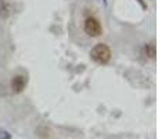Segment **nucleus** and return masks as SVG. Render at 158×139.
Wrapping results in <instances>:
<instances>
[{
  "instance_id": "1",
  "label": "nucleus",
  "mask_w": 158,
  "mask_h": 139,
  "mask_svg": "<svg viewBox=\"0 0 158 139\" xmlns=\"http://www.w3.org/2000/svg\"><path fill=\"white\" fill-rule=\"evenodd\" d=\"M111 57H112V52L108 45H106V43H97L90 50V59L94 63L100 64V66L108 64Z\"/></svg>"
},
{
  "instance_id": "2",
  "label": "nucleus",
  "mask_w": 158,
  "mask_h": 139,
  "mask_svg": "<svg viewBox=\"0 0 158 139\" xmlns=\"http://www.w3.org/2000/svg\"><path fill=\"white\" fill-rule=\"evenodd\" d=\"M83 31L87 36L98 38L103 33V27H101L100 21L96 17H87L83 22Z\"/></svg>"
},
{
  "instance_id": "3",
  "label": "nucleus",
  "mask_w": 158,
  "mask_h": 139,
  "mask_svg": "<svg viewBox=\"0 0 158 139\" xmlns=\"http://www.w3.org/2000/svg\"><path fill=\"white\" fill-rule=\"evenodd\" d=\"M27 84H28L27 76L22 75V74H18V75L13 76V79H11V89H13L14 93H21L27 88Z\"/></svg>"
},
{
  "instance_id": "4",
  "label": "nucleus",
  "mask_w": 158,
  "mask_h": 139,
  "mask_svg": "<svg viewBox=\"0 0 158 139\" xmlns=\"http://www.w3.org/2000/svg\"><path fill=\"white\" fill-rule=\"evenodd\" d=\"M10 3L8 0H0V18L2 20H7L10 17Z\"/></svg>"
},
{
  "instance_id": "5",
  "label": "nucleus",
  "mask_w": 158,
  "mask_h": 139,
  "mask_svg": "<svg viewBox=\"0 0 158 139\" xmlns=\"http://www.w3.org/2000/svg\"><path fill=\"white\" fill-rule=\"evenodd\" d=\"M144 53L146 56H148L150 59H156V45L153 43H148L144 46Z\"/></svg>"
}]
</instances>
